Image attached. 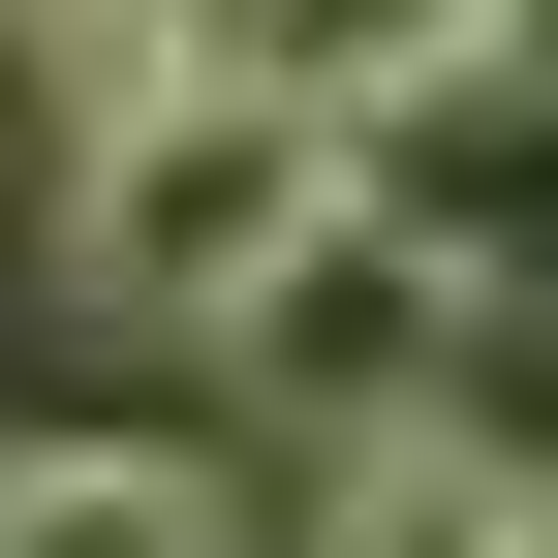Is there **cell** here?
Masks as SVG:
<instances>
[{"label": "cell", "instance_id": "6da1fadb", "mask_svg": "<svg viewBox=\"0 0 558 558\" xmlns=\"http://www.w3.org/2000/svg\"><path fill=\"white\" fill-rule=\"evenodd\" d=\"M341 156H373V124H341L311 62H248V32H218L186 94H124L94 156L32 186V218H62V279H94V341H218L248 279H279V248L341 218Z\"/></svg>", "mask_w": 558, "mask_h": 558}, {"label": "cell", "instance_id": "7a4b0ae2", "mask_svg": "<svg viewBox=\"0 0 558 558\" xmlns=\"http://www.w3.org/2000/svg\"><path fill=\"white\" fill-rule=\"evenodd\" d=\"M497 341H527V311H497V279H465L435 218H403L373 156H341V218H311V248H279L248 311H218V373L279 403V435H373V403H465Z\"/></svg>", "mask_w": 558, "mask_h": 558}, {"label": "cell", "instance_id": "3957f363", "mask_svg": "<svg viewBox=\"0 0 558 558\" xmlns=\"http://www.w3.org/2000/svg\"><path fill=\"white\" fill-rule=\"evenodd\" d=\"M527 403L465 373V403H373V435H311V558H527Z\"/></svg>", "mask_w": 558, "mask_h": 558}, {"label": "cell", "instance_id": "277c9868", "mask_svg": "<svg viewBox=\"0 0 558 558\" xmlns=\"http://www.w3.org/2000/svg\"><path fill=\"white\" fill-rule=\"evenodd\" d=\"M0 558H248V497L186 435H0Z\"/></svg>", "mask_w": 558, "mask_h": 558}, {"label": "cell", "instance_id": "5b68a950", "mask_svg": "<svg viewBox=\"0 0 558 558\" xmlns=\"http://www.w3.org/2000/svg\"><path fill=\"white\" fill-rule=\"evenodd\" d=\"M218 32H248V62H311V94L373 124V94H435V62L497 32V0H218Z\"/></svg>", "mask_w": 558, "mask_h": 558}, {"label": "cell", "instance_id": "8992f818", "mask_svg": "<svg viewBox=\"0 0 558 558\" xmlns=\"http://www.w3.org/2000/svg\"><path fill=\"white\" fill-rule=\"evenodd\" d=\"M0 186H62V62H32V0H0Z\"/></svg>", "mask_w": 558, "mask_h": 558}, {"label": "cell", "instance_id": "52a82bcc", "mask_svg": "<svg viewBox=\"0 0 558 558\" xmlns=\"http://www.w3.org/2000/svg\"><path fill=\"white\" fill-rule=\"evenodd\" d=\"M497 62H558V0H497Z\"/></svg>", "mask_w": 558, "mask_h": 558}, {"label": "cell", "instance_id": "ba28073f", "mask_svg": "<svg viewBox=\"0 0 558 558\" xmlns=\"http://www.w3.org/2000/svg\"><path fill=\"white\" fill-rule=\"evenodd\" d=\"M527 558H558V465H527Z\"/></svg>", "mask_w": 558, "mask_h": 558}]
</instances>
